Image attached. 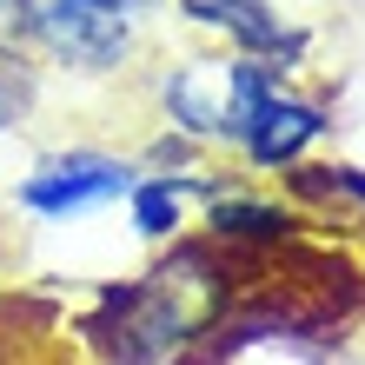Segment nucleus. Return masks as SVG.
I'll use <instances>...</instances> for the list:
<instances>
[{
    "instance_id": "5",
    "label": "nucleus",
    "mask_w": 365,
    "mask_h": 365,
    "mask_svg": "<svg viewBox=\"0 0 365 365\" xmlns=\"http://www.w3.org/2000/svg\"><path fill=\"white\" fill-rule=\"evenodd\" d=\"M319 133H326V113L272 87L266 106L252 113V126H246V140H240V146H246V160H252V166H292Z\"/></svg>"
},
{
    "instance_id": "8",
    "label": "nucleus",
    "mask_w": 365,
    "mask_h": 365,
    "mask_svg": "<svg viewBox=\"0 0 365 365\" xmlns=\"http://www.w3.org/2000/svg\"><path fill=\"white\" fill-rule=\"evenodd\" d=\"M326 186H332V192H352V200H365V173H359V166H326Z\"/></svg>"
},
{
    "instance_id": "4",
    "label": "nucleus",
    "mask_w": 365,
    "mask_h": 365,
    "mask_svg": "<svg viewBox=\"0 0 365 365\" xmlns=\"http://www.w3.org/2000/svg\"><path fill=\"white\" fill-rule=\"evenodd\" d=\"M180 14L206 34H226L252 60H292L299 53V34H286V20L266 0H180Z\"/></svg>"
},
{
    "instance_id": "7",
    "label": "nucleus",
    "mask_w": 365,
    "mask_h": 365,
    "mask_svg": "<svg viewBox=\"0 0 365 365\" xmlns=\"http://www.w3.org/2000/svg\"><path fill=\"white\" fill-rule=\"evenodd\" d=\"M133 226L146 232V240H166V232L180 226V200H186V180H133Z\"/></svg>"
},
{
    "instance_id": "1",
    "label": "nucleus",
    "mask_w": 365,
    "mask_h": 365,
    "mask_svg": "<svg viewBox=\"0 0 365 365\" xmlns=\"http://www.w3.org/2000/svg\"><path fill=\"white\" fill-rule=\"evenodd\" d=\"M166 0H34L20 34L34 40L53 67L73 73H120L140 47V27Z\"/></svg>"
},
{
    "instance_id": "3",
    "label": "nucleus",
    "mask_w": 365,
    "mask_h": 365,
    "mask_svg": "<svg viewBox=\"0 0 365 365\" xmlns=\"http://www.w3.org/2000/svg\"><path fill=\"white\" fill-rule=\"evenodd\" d=\"M133 192V166L113 153H60L47 166H34L20 180V206L40 212V220H73V212H93L106 200H126Z\"/></svg>"
},
{
    "instance_id": "9",
    "label": "nucleus",
    "mask_w": 365,
    "mask_h": 365,
    "mask_svg": "<svg viewBox=\"0 0 365 365\" xmlns=\"http://www.w3.org/2000/svg\"><path fill=\"white\" fill-rule=\"evenodd\" d=\"M34 0H0V27H14V20H27Z\"/></svg>"
},
{
    "instance_id": "2",
    "label": "nucleus",
    "mask_w": 365,
    "mask_h": 365,
    "mask_svg": "<svg viewBox=\"0 0 365 365\" xmlns=\"http://www.w3.org/2000/svg\"><path fill=\"white\" fill-rule=\"evenodd\" d=\"M272 87H279L272 67L252 60V53H240V60H180L160 80V106L186 140H232L240 146Z\"/></svg>"
},
{
    "instance_id": "6",
    "label": "nucleus",
    "mask_w": 365,
    "mask_h": 365,
    "mask_svg": "<svg viewBox=\"0 0 365 365\" xmlns=\"http://www.w3.org/2000/svg\"><path fill=\"white\" fill-rule=\"evenodd\" d=\"M292 226L286 206H266V200H212V232L220 240H279Z\"/></svg>"
}]
</instances>
